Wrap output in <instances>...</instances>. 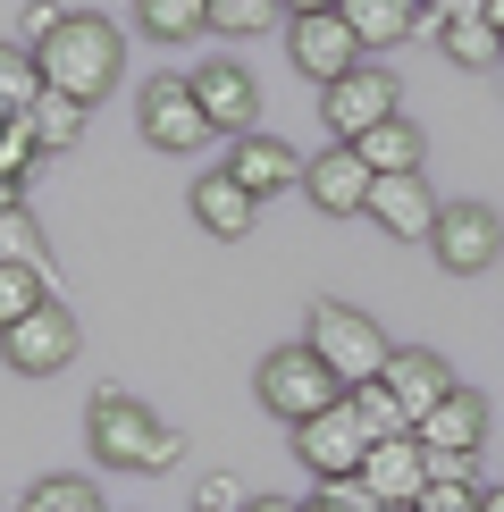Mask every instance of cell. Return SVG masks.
Here are the masks:
<instances>
[{
  "mask_svg": "<svg viewBox=\"0 0 504 512\" xmlns=\"http://www.w3.org/2000/svg\"><path fill=\"white\" fill-rule=\"evenodd\" d=\"M84 437H93V454L110 462V471H177V462H185V437L168 429L152 403H135L126 387H101L93 395Z\"/></svg>",
  "mask_w": 504,
  "mask_h": 512,
  "instance_id": "1",
  "label": "cell"
},
{
  "mask_svg": "<svg viewBox=\"0 0 504 512\" xmlns=\"http://www.w3.org/2000/svg\"><path fill=\"white\" fill-rule=\"evenodd\" d=\"M42 84L51 93H76V101H101L118 84V68H126V34L110 26V17H93V9H76L68 26H59L51 42H42Z\"/></svg>",
  "mask_w": 504,
  "mask_h": 512,
  "instance_id": "2",
  "label": "cell"
},
{
  "mask_svg": "<svg viewBox=\"0 0 504 512\" xmlns=\"http://www.w3.org/2000/svg\"><path fill=\"white\" fill-rule=\"evenodd\" d=\"M303 345L345 378V395L370 387V378H387V361H395V345L378 336V319L353 311V303H320V311H311V328H303Z\"/></svg>",
  "mask_w": 504,
  "mask_h": 512,
  "instance_id": "3",
  "label": "cell"
},
{
  "mask_svg": "<svg viewBox=\"0 0 504 512\" xmlns=\"http://www.w3.org/2000/svg\"><path fill=\"white\" fill-rule=\"evenodd\" d=\"M252 387H261V403H269L278 420H294V429L345 403V378H336L311 345H278V353L261 361V378H252Z\"/></svg>",
  "mask_w": 504,
  "mask_h": 512,
  "instance_id": "4",
  "label": "cell"
},
{
  "mask_svg": "<svg viewBox=\"0 0 504 512\" xmlns=\"http://www.w3.org/2000/svg\"><path fill=\"white\" fill-rule=\"evenodd\" d=\"M370 429H362V412H353V395L336 403V412H320V420H303V429H294V454H303V471L311 479H362V462H370Z\"/></svg>",
  "mask_w": 504,
  "mask_h": 512,
  "instance_id": "5",
  "label": "cell"
},
{
  "mask_svg": "<svg viewBox=\"0 0 504 512\" xmlns=\"http://www.w3.org/2000/svg\"><path fill=\"white\" fill-rule=\"evenodd\" d=\"M320 118H328V143H362L370 126L404 118V110H395V76L378 68V59H362L353 76H336L328 93H320Z\"/></svg>",
  "mask_w": 504,
  "mask_h": 512,
  "instance_id": "6",
  "label": "cell"
},
{
  "mask_svg": "<svg viewBox=\"0 0 504 512\" xmlns=\"http://www.w3.org/2000/svg\"><path fill=\"white\" fill-rule=\"evenodd\" d=\"M437 269H454V277H479V269H496V252H504V219L488 202H446V219H437Z\"/></svg>",
  "mask_w": 504,
  "mask_h": 512,
  "instance_id": "7",
  "label": "cell"
},
{
  "mask_svg": "<svg viewBox=\"0 0 504 512\" xmlns=\"http://www.w3.org/2000/svg\"><path fill=\"white\" fill-rule=\"evenodd\" d=\"M194 101H202V118H210V135H261V84H252L236 59H202L194 76Z\"/></svg>",
  "mask_w": 504,
  "mask_h": 512,
  "instance_id": "8",
  "label": "cell"
},
{
  "mask_svg": "<svg viewBox=\"0 0 504 512\" xmlns=\"http://www.w3.org/2000/svg\"><path fill=\"white\" fill-rule=\"evenodd\" d=\"M286 51H294V68H303L311 84H336V76H353L362 68V34L345 26V9H328V17H294L286 26Z\"/></svg>",
  "mask_w": 504,
  "mask_h": 512,
  "instance_id": "9",
  "label": "cell"
},
{
  "mask_svg": "<svg viewBox=\"0 0 504 512\" xmlns=\"http://www.w3.org/2000/svg\"><path fill=\"white\" fill-rule=\"evenodd\" d=\"M135 118H143V135H152L160 152H202V135H210V118H202V101H194L185 76H152L143 101H135Z\"/></svg>",
  "mask_w": 504,
  "mask_h": 512,
  "instance_id": "10",
  "label": "cell"
},
{
  "mask_svg": "<svg viewBox=\"0 0 504 512\" xmlns=\"http://www.w3.org/2000/svg\"><path fill=\"white\" fill-rule=\"evenodd\" d=\"M0 353H9V370H26V378H51V370H68L76 361V319H68V303H42L34 319H17L9 336H0Z\"/></svg>",
  "mask_w": 504,
  "mask_h": 512,
  "instance_id": "11",
  "label": "cell"
},
{
  "mask_svg": "<svg viewBox=\"0 0 504 512\" xmlns=\"http://www.w3.org/2000/svg\"><path fill=\"white\" fill-rule=\"evenodd\" d=\"M303 194H311V210H328V219H353V210H370V194H378V168L353 152V143H328V152L303 168Z\"/></svg>",
  "mask_w": 504,
  "mask_h": 512,
  "instance_id": "12",
  "label": "cell"
},
{
  "mask_svg": "<svg viewBox=\"0 0 504 512\" xmlns=\"http://www.w3.org/2000/svg\"><path fill=\"white\" fill-rule=\"evenodd\" d=\"M370 219L387 227L395 244H429V236H437V219H446V202L429 194V177H378Z\"/></svg>",
  "mask_w": 504,
  "mask_h": 512,
  "instance_id": "13",
  "label": "cell"
},
{
  "mask_svg": "<svg viewBox=\"0 0 504 512\" xmlns=\"http://www.w3.org/2000/svg\"><path fill=\"white\" fill-rule=\"evenodd\" d=\"M362 487L378 504H420L429 496V445L420 437H378L370 462H362Z\"/></svg>",
  "mask_w": 504,
  "mask_h": 512,
  "instance_id": "14",
  "label": "cell"
},
{
  "mask_svg": "<svg viewBox=\"0 0 504 512\" xmlns=\"http://www.w3.org/2000/svg\"><path fill=\"white\" fill-rule=\"evenodd\" d=\"M303 168H311V160L286 152L278 135H236V152H227V177H236L252 202H278L286 185H303Z\"/></svg>",
  "mask_w": 504,
  "mask_h": 512,
  "instance_id": "15",
  "label": "cell"
},
{
  "mask_svg": "<svg viewBox=\"0 0 504 512\" xmlns=\"http://www.w3.org/2000/svg\"><path fill=\"white\" fill-rule=\"evenodd\" d=\"M412 437L429 445V454H479V437H488V403H479L471 387H454V395L437 403V412L420 420Z\"/></svg>",
  "mask_w": 504,
  "mask_h": 512,
  "instance_id": "16",
  "label": "cell"
},
{
  "mask_svg": "<svg viewBox=\"0 0 504 512\" xmlns=\"http://www.w3.org/2000/svg\"><path fill=\"white\" fill-rule=\"evenodd\" d=\"M387 395L404 403V412H412V429H420V420H429L437 403L454 395V370H446L437 353H395V361H387Z\"/></svg>",
  "mask_w": 504,
  "mask_h": 512,
  "instance_id": "17",
  "label": "cell"
},
{
  "mask_svg": "<svg viewBox=\"0 0 504 512\" xmlns=\"http://www.w3.org/2000/svg\"><path fill=\"white\" fill-rule=\"evenodd\" d=\"M194 219H202V227H210L219 244H236V236H252V219H261V202H252L244 185L227 177V168H210V177L194 185Z\"/></svg>",
  "mask_w": 504,
  "mask_h": 512,
  "instance_id": "18",
  "label": "cell"
},
{
  "mask_svg": "<svg viewBox=\"0 0 504 512\" xmlns=\"http://www.w3.org/2000/svg\"><path fill=\"white\" fill-rule=\"evenodd\" d=\"M345 26L362 34V51H395V42H412L429 26V9L420 0H345Z\"/></svg>",
  "mask_w": 504,
  "mask_h": 512,
  "instance_id": "19",
  "label": "cell"
},
{
  "mask_svg": "<svg viewBox=\"0 0 504 512\" xmlns=\"http://www.w3.org/2000/svg\"><path fill=\"white\" fill-rule=\"evenodd\" d=\"M437 42H446V59L454 68H504V34L488 26V17H437Z\"/></svg>",
  "mask_w": 504,
  "mask_h": 512,
  "instance_id": "20",
  "label": "cell"
},
{
  "mask_svg": "<svg viewBox=\"0 0 504 512\" xmlns=\"http://www.w3.org/2000/svg\"><path fill=\"white\" fill-rule=\"evenodd\" d=\"M353 152H362L378 177H420V126L412 118H387V126H370Z\"/></svg>",
  "mask_w": 504,
  "mask_h": 512,
  "instance_id": "21",
  "label": "cell"
},
{
  "mask_svg": "<svg viewBox=\"0 0 504 512\" xmlns=\"http://www.w3.org/2000/svg\"><path fill=\"white\" fill-rule=\"evenodd\" d=\"M84 110H93V101H76V93H42L34 110H26L34 143H42V160H59V152H68V143L84 135Z\"/></svg>",
  "mask_w": 504,
  "mask_h": 512,
  "instance_id": "22",
  "label": "cell"
},
{
  "mask_svg": "<svg viewBox=\"0 0 504 512\" xmlns=\"http://www.w3.org/2000/svg\"><path fill=\"white\" fill-rule=\"evenodd\" d=\"M42 93H51V84H42V59L26 42H0V118H26Z\"/></svg>",
  "mask_w": 504,
  "mask_h": 512,
  "instance_id": "23",
  "label": "cell"
},
{
  "mask_svg": "<svg viewBox=\"0 0 504 512\" xmlns=\"http://www.w3.org/2000/svg\"><path fill=\"white\" fill-rule=\"evenodd\" d=\"M135 26L152 42H194L210 26V0H135Z\"/></svg>",
  "mask_w": 504,
  "mask_h": 512,
  "instance_id": "24",
  "label": "cell"
},
{
  "mask_svg": "<svg viewBox=\"0 0 504 512\" xmlns=\"http://www.w3.org/2000/svg\"><path fill=\"white\" fill-rule=\"evenodd\" d=\"M51 286H59L51 269H0V336H9L17 319H34L42 303H51Z\"/></svg>",
  "mask_w": 504,
  "mask_h": 512,
  "instance_id": "25",
  "label": "cell"
},
{
  "mask_svg": "<svg viewBox=\"0 0 504 512\" xmlns=\"http://www.w3.org/2000/svg\"><path fill=\"white\" fill-rule=\"evenodd\" d=\"M353 412H362L370 437H412V412L387 395V378H370V387H353Z\"/></svg>",
  "mask_w": 504,
  "mask_h": 512,
  "instance_id": "26",
  "label": "cell"
},
{
  "mask_svg": "<svg viewBox=\"0 0 504 512\" xmlns=\"http://www.w3.org/2000/svg\"><path fill=\"white\" fill-rule=\"evenodd\" d=\"M26 512H110V504H101L93 479H42L34 496H26Z\"/></svg>",
  "mask_w": 504,
  "mask_h": 512,
  "instance_id": "27",
  "label": "cell"
},
{
  "mask_svg": "<svg viewBox=\"0 0 504 512\" xmlns=\"http://www.w3.org/2000/svg\"><path fill=\"white\" fill-rule=\"evenodd\" d=\"M0 269H51V252H42V236H34L26 210H9V219H0Z\"/></svg>",
  "mask_w": 504,
  "mask_h": 512,
  "instance_id": "28",
  "label": "cell"
},
{
  "mask_svg": "<svg viewBox=\"0 0 504 512\" xmlns=\"http://www.w3.org/2000/svg\"><path fill=\"white\" fill-rule=\"evenodd\" d=\"M286 0H210V34H269Z\"/></svg>",
  "mask_w": 504,
  "mask_h": 512,
  "instance_id": "29",
  "label": "cell"
},
{
  "mask_svg": "<svg viewBox=\"0 0 504 512\" xmlns=\"http://www.w3.org/2000/svg\"><path fill=\"white\" fill-rule=\"evenodd\" d=\"M34 160H42L34 126H26V118H9V135H0V177H17V185H26V177H34Z\"/></svg>",
  "mask_w": 504,
  "mask_h": 512,
  "instance_id": "30",
  "label": "cell"
},
{
  "mask_svg": "<svg viewBox=\"0 0 504 512\" xmlns=\"http://www.w3.org/2000/svg\"><path fill=\"white\" fill-rule=\"evenodd\" d=\"M59 26H68V9H59V0H26V17H17V42H26V51H42Z\"/></svg>",
  "mask_w": 504,
  "mask_h": 512,
  "instance_id": "31",
  "label": "cell"
},
{
  "mask_svg": "<svg viewBox=\"0 0 504 512\" xmlns=\"http://www.w3.org/2000/svg\"><path fill=\"white\" fill-rule=\"evenodd\" d=\"M202 512H252V487L236 471H210L202 479Z\"/></svg>",
  "mask_w": 504,
  "mask_h": 512,
  "instance_id": "32",
  "label": "cell"
},
{
  "mask_svg": "<svg viewBox=\"0 0 504 512\" xmlns=\"http://www.w3.org/2000/svg\"><path fill=\"white\" fill-rule=\"evenodd\" d=\"M328 9H345V0H286V17H328Z\"/></svg>",
  "mask_w": 504,
  "mask_h": 512,
  "instance_id": "33",
  "label": "cell"
},
{
  "mask_svg": "<svg viewBox=\"0 0 504 512\" xmlns=\"http://www.w3.org/2000/svg\"><path fill=\"white\" fill-rule=\"evenodd\" d=\"M488 9H496V0H446L437 17H488Z\"/></svg>",
  "mask_w": 504,
  "mask_h": 512,
  "instance_id": "34",
  "label": "cell"
},
{
  "mask_svg": "<svg viewBox=\"0 0 504 512\" xmlns=\"http://www.w3.org/2000/svg\"><path fill=\"white\" fill-rule=\"evenodd\" d=\"M303 512H345V504H336V487H320V496H303Z\"/></svg>",
  "mask_w": 504,
  "mask_h": 512,
  "instance_id": "35",
  "label": "cell"
},
{
  "mask_svg": "<svg viewBox=\"0 0 504 512\" xmlns=\"http://www.w3.org/2000/svg\"><path fill=\"white\" fill-rule=\"evenodd\" d=\"M252 512H303L294 496H252Z\"/></svg>",
  "mask_w": 504,
  "mask_h": 512,
  "instance_id": "36",
  "label": "cell"
},
{
  "mask_svg": "<svg viewBox=\"0 0 504 512\" xmlns=\"http://www.w3.org/2000/svg\"><path fill=\"white\" fill-rule=\"evenodd\" d=\"M9 210H26V202H17V177H0V219H9Z\"/></svg>",
  "mask_w": 504,
  "mask_h": 512,
  "instance_id": "37",
  "label": "cell"
},
{
  "mask_svg": "<svg viewBox=\"0 0 504 512\" xmlns=\"http://www.w3.org/2000/svg\"><path fill=\"white\" fill-rule=\"evenodd\" d=\"M479 512H504V487H488V496H479Z\"/></svg>",
  "mask_w": 504,
  "mask_h": 512,
  "instance_id": "38",
  "label": "cell"
},
{
  "mask_svg": "<svg viewBox=\"0 0 504 512\" xmlns=\"http://www.w3.org/2000/svg\"><path fill=\"white\" fill-rule=\"evenodd\" d=\"M488 26H496V34H504V0H496V9H488Z\"/></svg>",
  "mask_w": 504,
  "mask_h": 512,
  "instance_id": "39",
  "label": "cell"
},
{
  "mask_svg": "<svg viewBox=\"0 0 504 512\" xmlns=\"http://www.w3.org/2000/svg\"><path fill=\"white\" fill-rule=\"evenodd\" d=\"M420 9H429V17H437V9H446V0H420Z\"/></svg>",
  "mask_w": 504,
  "mask_h": 512,
  "instance_id": "40",
  "label": "cell"
},
{
  "mask_svg": "<svg viewBox=\"0 0 504 512\" xmlns=\"http://www.w3.org/2000/svg\"><path fill=\"white\" fill-rule=\"evenodd\" d=\"M387 512H420V504H387Z\"/></svg>",
  "mask_w": 504,
  "mask_h": 512,
  "instance_id": "41",
  "label": "cell"
},
{
  "mask_svg": "<svg viewBox=\"0 0 504 512\" xmlns=\"http://www.w3.org/2000/svg\"><path fill=\"white\" fill-rule=\"evenodd\" d=\"M0 135H9V118H0Z\"/></svg>",
  "mask_w": 504,
  "mask_h": 512,
  "instance_id": "42",
  "label": "cell"
},
{
  "mask_svg": "<svg viewBox=\"0 0 504 512\" xmlns=\"http://www.w3.org/2000/svg\"><path fill=\"white\" fill-rule=\"evenodd\" d=\"M194 512H202V504H194Z\"/></svg>",
  "mask_w": 504,
  "mask_h": 512,
  "instance_id": "43",
  "label": "cell"
}]
</instances>
